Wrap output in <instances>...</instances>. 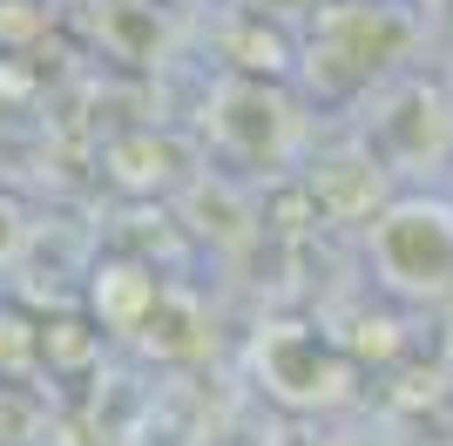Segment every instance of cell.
I'll return each instance as SVG.
<instances>
[{
    "label": "cell",
    "mask_w": 453,
    "mask_h": 446,
    "mask_svg": "<svg viewBox=\"0 0 453 446\" xmlns=\"http://www.w3.org/2000/svg\"><path fill=\"white\" fill-rule=\"evenodd\" d=\"M372 258L379 271L406 291H426V284L453 278V217L426 204H399L393 217L372 230Z\"/></svg>",
    "instance_id": "cell-1"
}]
</instances>
